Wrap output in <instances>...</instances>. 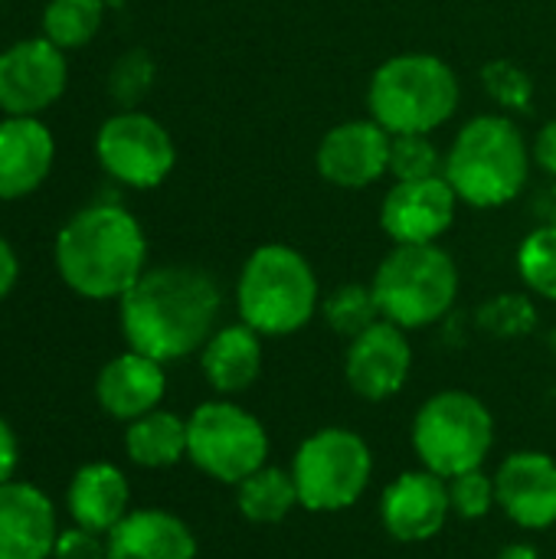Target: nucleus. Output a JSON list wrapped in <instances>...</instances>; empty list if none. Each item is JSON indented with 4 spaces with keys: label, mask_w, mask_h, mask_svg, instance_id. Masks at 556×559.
Wrapping results in <instances>:
<instances>
[{
    "label": "nucleus",
    "mask_w": 556,
    "mask_h": 559,
    "mask_svg": "<svg viewBox=\"0 0 556 559\" xmlns=\"http://www.w3.org/2000/svg\"><path fill=\"white\" fill-rule=\"evenodd\" d=\"M495 445V419L488 406L465 390H442L423 403L413 419V449L423 468L456 478L482 468Z\"/></svg>",
    "instance_id": "obj_7"
},
{
    "label": "nucleus",
    "mask_w": 556,
    "mask_h": 559,
    "mask_svg": "<svg viewBox=\"0 0 556 559\" xmlns=\"http://www.w3.org/2000/svg\"><path fill=\"white\" fill-rule=\"evenodd\" d=\"M220 305L213 275L197 265H161L147 269L118 298V321L131 350L170 364L203 350L213 337Z\"/></svg>",
    "instance_id": "obj_1"
},
{
    "label": "nucleus",
    "mask_w": 556,
    "mask_h": 559,
    "mask_svg": "<svg viewBox=\"0 0 556 559\" xmlns=\"http://www.w3.org/2000/svg\"><path fill=\"white\" fill-rule=\"evenodd\" d=\"M200 370L223 396L249 390L262 373V334L242 321L213 331L200 350Z\"/></svg>",
    "instance_id": "obj_22"
},
{
    "label": "nucleus",
    "mask_w": 556,
    "mask_h": 559,
    "mask_svg": "<svg viewBox=\"0 0 556 559\" xmlns=\"http://www.w3.org/2000/svg\"><path fill=\"white\" fill-rule=\"evenodd\" d=\"M449 481L433 475L429 468L406 472L387 485L380 498V518L390 537L400 544H423L433 540L449 521Z\"/></svg>",
    "instance_id": "obj_15"
},
{
    "label": "nucleus",
    "mask_w": 556,
    "mask_h": 559,
    "mask_svg": "<svg viewBox=\"0 0 556 559\" xmlns=\"http://www.w3.org/2000/svg\"><path fill=\"white\" fill-rule=\"evenodd\" d=\"M95 157L115 183L131 190H154L170 177L177 147L170 131L154 115L121 108L102 121L95 134Z\"/></svg>",
    "instance_id": "obj_10"
},
{
    "label": "nucleus",
    "mask_w": 556,
    "mask_h": 559,
    "mask_svg": "<svg viewBox=\"0 0 556 559\" xmlns=\"http://www.w3.org/2000/svg\"><path fill=\"white\" fill-rule=\"evenodd\" d=\"M501 511L524 531L556 524V462L547 452H514L495 475Z\"/></svg>",
    "instance_id": "obj_16"
},
{
    "label": "nucleus",
    "mask_w": 556,
    "mask_h": 559,
    "mask_svg": "<svg viewBox=\"0 0 556 559\" xmlns=\"http://www.w3.org/2000/svg\"><path fill=\"white\" fill-rule=\"evenodd\" d=\"M187 459L223 485H239L269 459L265 426L229 400H210L187 419Z\"/></svg>",
    "instance_id": "obj_9"
},
{
    "label": "nucleus",
    "mask_w": 556,
    "mask_h": 559,
    "mask_svg": "<svg viewBox=\"0 0 556 559\" xmlns=\"http://www.w3.org/2000/svg\"><path fill=\"white\" fill-rule=\"evenodd\" d=\"M498 559H541V554H537L531 544H511V547L501 550V557Z\"/></svg>",
    "instance_id": "obj_37"
},
{
    "label": "nucleus",
    "mask_w": 556,
    "mask_h": 559,
    "mask_svg": "<svg viewBox=\"0 0 556 559\" xmlns=\"http://www.w3.org/2000/svg\"><path fill=\"white\" fill-rule=\"evenodd\" d=\"M49 559H108V544L102 540V534H92L82 527L59 531Z\"/></svg>",
    "instance_id": "obj_33"
},
{
    "label": "nucleus",
    "mask_w": 556,
    "mask_h": 559,
    "mask_svg": "<svg viewBox=\"0 0 556 559\" xmlns=\"http://www.w3.org/2000/svg\"><path fill=\"white\" fill-rule=\"evenodd\" d=\"M154 85V59L144 49H128L108 72V92L121 108H134Z\"/></svg>",
    "instance_id": "obj_30"
},
{
    "label": "nucleus",
    "mask_w": 556,
    "mask_h": 559,
    "mask_svg": "<svg viewBox=\"0 0 556 559\" xmlns=\"http://www.w3.org/2000/svg\"><path fill=\"white\" fill-rule=\"evenodd\" d=\"M531 160V147L508 115H478L462 124L446 151L442 177L459 203L495 210L514 203L528 190Z\"/></svg>",
    "instance_id": "obj_3"
},
{
    "label": "nucleus",
    "mask_w": 556,
    "mask_h": 559,
    "mask_svg": "<svg viewBox=\"0 0 556 559\" xmlns=\"http://www.w3.org/2000/svg\"><path fill=\"white\" fill-rule=\"evenodd\" d=\"M236 308L242 324L262 337L295 334L321 308L318 275L298 249L285 242H265L242 262Z\"/></svg>",
    "instance_id": "obj_5"
},
{
    "label": "nucleus",
    "mask_w": 556,
    "mask_h": 559,
    "mask_svg": "<svg viewBox=\"0 0 556 559\" xmlns=\"http://www.w3.org/2000/svg\"><path fill=\"white\" fill-rule=\"evenodd\" d=\"M125 452L141 468H170L187 455V419L154 409L125 429Z\"/></svg>",
    "instance_id": "obj_23"
},
{
    "label": "nucleus",
    "mask_w": 556,
    "mask_h": 559,
    "mask_svg": "<svg viewBox=\"0 0 556 559\" xmlns=\"http://www.w3.org/2000/svg\"><path fill=\"white\" fill-rule=\"evenodd\" d=\"M482 85L492 95V102H498L508 111H528L534 102V79L508 59H492L482 69Z\"/></svg>",
    "instance_id": "obj_29"
},
{
    "label": "nucleus",
    "mask_w": 556,
    "mask_h": 559,
    "mask_svg": "<svg viewBox=\"0 0 556 559\" xmlns=\"http://www.w3.org/2000/svg\"><path fill=\"white\" fill-rule=\"evenodd\" d=\"M56 537V508L36 485H0V559H49Z\"/></svg>",
    "instance_id": "obj_17"
},
{
    "label": "nucleus",
    "mask_w": 556,
    "mask_h": 559,
    "mask_svg": "<svg viewBox=\"0 0 556 559\" xmlns=\"http://www.w3.org/2000/svg\"><path fill=\"white\" fill-rule=\"evenodd\" d=\"M105 544L108 559H197V537L187 521L161 508L128 511Z\"/></svg>",
    "instance_id": "obj_20"
},
{
    "label": "nucleus",
    "mask_w": 556,
    "mask_h": 559,
    "mask_svg": "<svg viewBox=\"0 0 556 559\" xmlns=\"http://www.w3.org/2000/svg\"><path fill=\"white\" fill-rule=\"evenodd\" d=\"M446 154L429 141V134H393L390 144V177L393 180H426L442 177Z\"/></svg>",
    "instance_id": "obj_28"
},
{
    "label": "nucleus",
    "mask_w": 556,
    "mask_h": 559,
    "mask_svg": "<svg viewBox=\"0 0 556 559\" xmlns=\"http://www.w3.org/2000/svg\"><path fill=\"white\" fill-rule=\"evenodd\" d=\"M459 197L446 177L397 180L380 203V229L393 246L439 242L456 223Z\"/></svg>",
    "instance_id": "obj_13"
},
{
    "label": "nucleus",
    "mask_w": 556,
    "mask_h": 559,
    "mask_svg": "<svg viewBox=\"0 0 556 559\" xmlns=\"http://www.w3.org/2000/svg\"><path fill=\"white\" fill-rule=\"evenodd\" d=\"M69 85L66 52L46 36H29L0 52V111L39 118Z\"/></svg>",
    "instance_id": "obj_11"
},
{
    "label": "nucleus",
    "mask_w": 556,
    "mask_h": 559,
    "mask_svg": "<svg viewBox=\"0 0 556 559\" xmlns=\"http://www.w3.org/2000/svg\"><path fill=\"white\" fill-rule=\"evenodd\" d=\"M164 393H167L164 364L138 354L131 347L125 354L111 357L95 380L98 406L111 419H121V423H134V419L161 409Z\"/></svg>",
    "instance_id": "obj_19"
},
{
    "label": "nucleus",
    "mask_w": 556,
    "mask_h": 559,
    "mask_svg": "<svg viewBox=\"0 0 556 559\" xmlns=\"http://www.w3.org/2000/svg\"><path fill=\"white\" fill-rule=\"evenodd\" d=\"M56 160L52 131L39 118L3 115L0 121V200L36 193Z\"/></svg>",
    "instance_id": "obj_18"
},
{
    "label": "nucleus",
    "mask_w": 556,
    "mask_h": 559,
    "mask_svg": "<svg viewBox=\"0 0 556 559\" xmlns=\"http://www.w3.org/2000/svg\"><path fill=\"white\" fill-rule=\"evenodd\" d=\"M16 459H20V445H16V436L10 429V423L0 416V485L13 481V472H16Z\"/></svg>",
    "instance_id": "obj_35"
},
{
    "label": "nucleus",
    "mask_w": 556,
    "mask_h": 559,
    "mask_svg": "<svg viewBox=\"0 0 556 559\" xmlns=\"http://www.w3.org/2000/svg\"><path fill=\"white\" fill-rule=\"evenodd\" d=\"M531 157H534V164H537L544 174L556 177V118L554 121H547V124L537 131V138H534V144H531Z\"/></svg>",
    "instance_id": "obj_34"
},
{
    "label": "nucleus",
    "mask_w": 556,
    "mask_h": 559,
    "mask_svg": "<svg viewBox=\"0 0 556 559\" xmlns=\"http://www.w3.org/2000/svg\"><path fill=\"white\" fill-rule=\"evenodd\" d=\"M393 134L374 118L341 121L318 141L315 167L338 190H364L390 174Z\"/></svg>",
    "instance_id": "obj_12"
},
{
    "label": "nucleus",
    "mask_w": 556,
    "mask_h": 559,
    "mask_svg": "<svg viewBox=\"0 0 556 559\" xmlns=\"http://www.w3.org/2000/svg\"><path fill=\"white\" fill-rule=\"evenodd\" d=\"M518 275L534 295L556 301V223L537 226L521 242V249H518Z\"/></svg>",
    "instance_id": "obj_27"
},
{
    "label": "nucleus",
    "mask_w": 556,
    "mask_h": 559,
    "mask_svg": "<svg viewBox=\"0 0 556 559\" xmlns=\"http://www.w3.org/2000/svg\"><path fill=\"white\" fill-rule=\"evenodd\" d=\"M105 16L102 0H49L43 7V36L62 52L95 39Z\"/></svg>",
    "instance_id": "obj_25"
},
{
    "label": "nucleus",
    "mask_w": 556,
    "mask_h": 559,
    "mask_svg": "<svg viewBox=\"0 0 556 559\" xmlns=\"http://www.w3.org/2000/svg\"><path fill=\"white\" fill-rule=\"evenodd\" d=\"M374 475L370 445L351 429H321L308 436L292 462V478L305 511H344L360 501Z\"/></svg>",
    "instance_id": "obj_8"
},
{
    "label": "nucleus",
    "mask_w": 556,
    "mask_h": 559,
    "mask_svg": "<svg viewBox=\"0 0 556 559\" xmlns=\"http://www.w3.org/2000/svg\"><path fill=\"white\" fill-rule=\"evenodd\" d=\"M236 504H239V514L252 524H279L301 501H298L292 472L262 465L236 485Z\"/></svg>",
    "instance_id": "obj_24"
},
{
    "label": "nucleus",
    "mask_w": 556,
    "mask_h": 559,
    "mask_svg": "<svg viewBox=\"0 0 556 559\" xmlns=\"http://www.w3.org/2000/svg\"><path fill=\"white\" fill-rule=\"evenodd\" d=\"M52 259L69 292L88 301H111L125 298L147 272V236L125 206L92 203L59 229Z\"/></svg>",
    "instance_id": "obj_2"
},
{
    "label": "nucleus",
    "mask_w": 556,
    "mask_h": 559,
    "mask_svg": "<svg viewBox=\"0 0 556 559\" xmlns=\"http://www.w3.org/2000/svg\"><path fill=\"white\" fill-rule=\"evenodd\" d=\"M321 314H324L328 328H331L338 337H347V341H354L357 334H364L370 324H377V321L383 318L380 308H377L374 288H370V285H360V282L338 285V288L321 301Z\"/></svg>",
    "instance_id": "obj_26"
},
{
    "label": "nucleus",
    "mask_w": 556,
    "mask_h": 559,
    "mask_svg": "<svg viewBox=\"0 0 556 559\" xmlns=\"http://www.w3.org/2000/svg\"><path fill=\"white\" fill-rule=\"evenodd\" d=\"M370 288L383 321L416 331L452 311L459 298V269L439 242L393 246L377 265Z\"/></svg>",
    "instance_id": "obj_6"
},
{
    "label": "nucleus",
    "mask_w": 556,
    "mask_h": 559,
    "mask_svg": "<svg viewBox=\"0 0 556 559\" xmlns=\"http://www.w3.org/2000/svg\"><path fill=\"white\" fill-rule=\"evenodd\" d=\"M66 504H69L75 527L108 537L131 511L128 508L131 504L128 478L121 468H115L108 462L82 465L69 481Z\"/></svg>",
    "instance_id": "obj_21"
},
{
    "label": "nucleus",
    "mask_w": 556,
    "mask_h": 559,
    "mask_svg": "<svg viewBox=\"0 0 556 559\" xmlns=\"http://www.w3.org/2000/svg\"><path fill=\"white\" fill-rule=\"evenodd\" d=\"M456 69L433 52H400L380 62L367 85V108L390 134H433L459 108Z\"/></svg>",
    "instance_id": "obj_4"
},
{
    "label": "nucleus",
    "mask_w": 556,
    "mask_h": 559,
    "mask_svg": "<svg viewBox=\"0 0 556 559\" xmlns=\"http://www.w3.org/2000/svg\"><path fill=\"white\" fill-rule=\"evenodd\" d=\"M449 501H452V511L465 521H482L492 514V508L498 504V488H495V478H488L482 468L475 472H465V475H456L449 478Z\"/></svg>",
    "instance_id": "obj_31"
},
{
    "label": "nucleus",
    "mask_w": 556,
    "mask_h": 559,
    "mask_svg": "<svg viewBox=\"0 0 556 559\" xmlns=\"http://www.w3.org/2000/svg\"><path fill=\"white\" fill-rule=\"evenodd\" d=\"M410 370H413V347L406 341V331L383 318L347 344L344 377L360 400L380 403L397 396L406 386Z\"/></svg>",
    "instance_id": "obj_14"
},
{
    "label": "nucleus",
    "mask_w": 556,
    "mask_h": 559,
    "mask_svg": "<svg viewBox=\"0 0 556 559\" xmlns=\"http://www.w3.org/2000/svg\"><path fill=\"white\" fill-rule=\"evenodd\" d=\"M482 324L495 334H524L534 328V308L528 298L518 295H505L495 298L485 311H482Z\"/></svg>",
    "instance_id": "obj_32"
},
{
    "label": "nucleus",
    "mask_w": 556,
    "mask_h": 559,
    "mask_svg": "<svg viewBox=\"0 0 556 559\" xmlns=\"http://www.w3.org/2000/svg\"><path fill=\"white\" fill-rule=\"evenodd\" d=\"M16 278H20V262H16V252L13 246L0 236V301L16 288Z\"/></svg>",
    "instance_id": "obj_36"
}]
</instances>
